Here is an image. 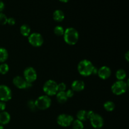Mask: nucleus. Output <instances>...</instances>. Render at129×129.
<instances>
[{"label": "nucleus", "mask_w": 129, "mask_h": 129, "mask_svg": "<svg viewBox=\"0 0 129 129\" xmlns=\"http://www.w3.org/2000/svg\"><path fill=\"white\" fill-rule=\"evenodd\" d=\"M64 40L67 44L69 45H74L79 40V32L73 27H69L65 29L63 35Z\"/></svg>", "instance_id": "obj_1"}, {"label": "nucleus", "mask_w": 129, "mask_h": 129, "mask_svg": "<svg viewBox=\"0 0 129 129\" xmlns=\"http://www.w3.org/2000/svg\"><path fill=\"white\" fill-rule=\"evenodd\" d=\"M94 66L88 59L81 60L78 64V71L82 76L88 77L92 75Z\"/></svg>", "instance_id": "obj_2"}, {"label": "nucleus", "mask_w": 129, "mask_h": 129, "mask_svg": "<svg viewBox=\"0 0 129 129\" xmlns=\"http://www.w3.org/2000/svg\"><path fill=\"white\" fill-rule=\"evenodd\" d=\"M128 88V81H117L112 84L111 87V90L112 93L117 96L122 95L127 91Z\"/></svg>", "instance_id": "obj_3"}, {"label": "nucleus", "mask_w": 129, "mask_h": 129, "mask_svg": "<svg viewBox=\"0 0 129 129\" xmlns=\"http://www.w3.org/2000/svg\"><path fill=\"white\" fill-rule=\"evenodd\" d=\"M43 91L49 96L55 95L58 92V84L52 79L47 80L43 86Z\"/></svg>", "instance_id": "obj_4"}, {"label": "nucleus", "mask_w": 129, "mask_h": 129, "mask_svg": "<svg viewBox=\"0 0 129 129\" xmlns=\"http://www.w3.org/2000/svg\"><path fill=\"white\" fill-rule=\"evenodd\" d=\"M35 104L37 109L40 110H45L50 108L52 104V100L50 96L45 94L38 97L35 100Z\"/></svg>", "instance_id": "obj_5"}, {"label": "nucleus", "mask_w": 129, "mask_h": 129, "mask_svg": "<svg viewBox=\"0 0 129 129\" xmlns=\"http://www.w3.org/2000/svg\"><path fill=\"white\" fill-rule=\"evenodd\" d=\"M28 40L30 45L34 47H40L44 44V38L42 35L38 32L30 34L28 37Z\"/></svg>", "instance_id": "obj_6"}, {"label": "nucleus", "mask_w": 129, "mask_h": 129, "mask_svg": "<svg viewBox=\"0 0 129 129\" xmlns=\"http://www.w3.org/2000/svg\"><path fill=\"white\" fill-rule=\"evenodd\" d=\"M74 121V118L72 115L66 113H62L57 118V123L59 125L62 127H68L71 125Z\"/></svg>", "instance_id": "obj_7"}, {"label": "nucleus", "mask_w": 129, "mask_h": 129, "mask_svg": "<svg viewBox=\"0 0 129 129\" xmlns=\"http://www.w3.org/2000/svg\"><path fill=\"white\" fill-rule=\"evenodd\" d=\"M23 78L28 83H33L37 79V73L32 67H27L23 71Z\"/></svg>", "instance_id": "obj_8"}, {"label": "nucleus", "mask_w": 129, "mask_h": 129, "mask_svg": "<svg viewBox=\"0 0 129 129\" xmlns=\"http://www.w3.org/2000/svg\"><path fill=\"white\" fill-rule=\"evenodd\" d=\"M12 98V91L8 86L0 85V101L6 103Z\"/></svg>", "instance_id": "obj_9"}, {"label": "nucleus", "mask_w": 129, "mask_h": 129, "mask_svg": "<svg viewBox=\"0 0 129 129\" xmlns=\"http://www.w3.org/2000/svg\"><path fill=\"white\" fill-rule=\"evenodd\" d=\"M89 120L90 121V123L91 126L94 128H101L104 125L103 118L100 115L98 114V113H93Z\"/></svg>", "instance_id": "obj_10"}, {"label": "nucleus", "mask_w": 129, "mask_h": 129, "mask_svg": "<svg viewBox=\"0 0 129 129\" xmlns=\"http://www.w3.org/2000/svg\"><path fill=\"white\" fill-rule=\"evenodd\" d=\"M111 74H112V71L109 67L103 66L98 69V76L100 79L105 80L110 77Z\"/></svg>", "instance_id": "obj_11"}, {"label": "nucleus", "mask_w": 129, "mask_h": 129, "mask_svg": "<svg viewBox=\"0 0 129 129\" xmlns=\"http://www.w3.org/2000/svg\"><path fill=\"white\" fill-rule=\"evenodd\" d=\"M13 83L15 86L18 89H26L27 82L25 81L23 77L20 76H16L13 79Z\"/></svg>", "instance_id": "obj_12"}, {"label": "nucleus", "mask_w": 129, "mask_h": 129, "mask_svg": "<svg viewBox=\"0 0 129 129\" xmlns=\"http://www.w3.org/2000/svg\"><path fill=\"white\" fill-rule=\"evenodd\" d=\"M84 88H85V83L81 80H75L71 84V89L73 91H82L84 90Z\"/></svg>", "instance_id": "obj_13"}, {"label": "nucleus", "mask_w": 129, "mask_h": 129, "mask_svg": "<svg viewBox=\"0 0 129 129\" xmlns=\"http://www.w3.org/2000/svg\"><path fill=\"white\" fill-rule=\"evenodd\" d=\"M11 120V116L8 112L6 111L0 112V125H5L10 123Z\"/></svg>", "instance_id": "obj_14"}, {"label": "nucleus", "mask_w": 129, "mask_h": 129, "mask_svg": "<svg viewBox=\"0 0 129 129\" xmlns=\"http://www.w3.org/2000/svg\"><path fill=\"white\" fill-rule=\"evenodd\" d=\"M65 18L64 12L60 10H56L53 13V19L57 22H61Z\"/></svg>", "instance_id": "obj_15"}, {"label": "nucleus", "mask_w": 129, "mask_h": 129, "mask_svg": "<svg viewBox=\"0 0 129 129\" xmlns=\"http://www.w3.org/2000/svg\"><path fill=\"white\" fill-rule=\"evenodd\" d=\"M56 96V99L58 103L60 104L65 103L68 101V97H67L66 91H58L57 93L55 94Z\"/></svg>", "instance_id": "obj_16"}, {"label": "nucleus", "mask_w": 129, "mask_h": 129, "mask_svg": "<svg viewBox=\"0 0 129 129\" xmlns=\"http://www.w3.org/2000/svg\"><path fill=\"white\" fill-rule=\"evenodd\" d=\"M76 117L77 119L81 122L86 121L87 120H88V111L85 110H81L78 111L76 114Z\"/></svg>", "instance_id": "obj_17"}, {"label": "nucleus", "mask_w": 129, "mask_h": 129, "mask_svg": "<svg viewBox=\"0 0 129 129\" xmlns=\"http://www.w3.org/2000/svg\"><path fill=\"white\" fill-rule=\"evenodd\" d=\"M20 33L23 37H28L31 34V28L26 24H23L20 26Z\"/></svg>", "instance_id": "obj_18"}, {"label": "nucleus", "mask_w": 129, "mask_h": 129, "mask_svg": "<svg viewBox=\"0 0 129 129\" xmlns=\"http://www.w3.org/2000/svg\"><path fill=\"white\" fill-rule=\"evenodd\" d=\"M8 52L5 48L0 47V62L4 63L8 59Z\"/></svg>", "instance_id": "obj_19"}, {"label": "nucleus", "mask_w": 129, "mask_h": 129, "mask_svg": "<svg viewBox=\"0 0 129 129\" xmlns=\"http://www.w3.org/2000/svg\"><path fill=\"white\" fill-rule=\"evenodd\" d=\"M115 76L118 81H123L126 78L127 73H126L124 69H119L116 72Z\"/></svg>", "instance_id": "obj_20"}, {"label": "nucleus", "mask_w": 129, "mask_h": 129, "mask_svg": "<svg viewBox=\"0 0 129 129\" xmlns=\"http://www.w3.org/2000/svg\"><path fill=\"white\" fill-rule=\"evenodd\" d=\"M103 107L107 112H113L115 108V105L112 101H107L103 104Z\"/></svg>", "instance_id": "obj_21"}, {"label": "nucleus", "mask_w": 129, "mask_h": 129, "mask_svg": "<svg viewBox=\"0 0 129 129\" xmlns=\"http://www.w3.org/2000/svg\"><path fill=\"white\" fill-rule=\"evenodd\" d=\"M73 129H83L84 128V124L83 122L79 120H74L71 124Z\"/></svg>", "instance_id": "obj_22"}, {"label": "nucleus", "mask_w": 129, "mask_h": 129, "mask_svg": "<svg viewBox=\"0 0 129 129\" xmlns=\"http://www.w3.org/2000/svg\"><path fill=\"white\" fill-rule=\"evenodd\" d=\"M64 31H65V29L62 27V26H56L54 29V32L57 36H63L64 34Z\"/></svg>", "instance_id": "obj_23"}, {"label": "nucleus", "mask_w": 129, "mask_h": 129, "mask_svg": "<svg viewBox=\"0 0 129 129\" xmlns=\"http://www.w3.org/2000/svg\"><path fill=\"white\" fill-rule=\"evenodd\" d=\"M9 70H10V67L8 64L6 63H2L0 65V74H1L5 75L9 71Z\"/></svg>", "instance_id": "obj_24"}, {"label": "nucleus", "mask_w": 129, "mask_h": 129, "mask_svg": "<svg viewBox=\"0 0 129 129\" xmlns=\"http://www.w3.org/2000/svg\"><path fill=\"white\" fill-rule=\"evenodd\" d=\"M27 106L28 108L31 112H35L37 110L36 106H35V101H34L33 100H30L27 102Z\"/></svg>", "instance_id": "obj_25"}, {"label": "nucleus", "mask_w": 129, "mask_h": 129, "mask_svg": "<svg viewBox=\"0 0 129 129\" xmlns=\"http://www.w3.org/2000/svg\"><path fill=\"white\" fill-rule=\"evenodd\" d=\"M8 17L3 13L2 12H0V25H5L7 23Z\"/></svg>", "instance_id": "obj_26"}, {"label": "nucleus", "mask_w": 129, "mask_h": 129, "mask_svg": "<svg viewBox=\"0 0 129 129\" xmlns=\"http://www.w3.org/2000/svg\"><path fill=\"white\" fill-rule=\"evenodd\" d=\"M66 88L67 86L64 83H60L58 84V91H66Z\"/></svg>", "instance_id": "obj_27"}, {"label": "nucleus", "mask_w": 129, "mask_h": 129, "mask_svg": "<svg viewBox=\"0 0 129 129\" xmlns=\"http://www.w3.org/2000/svg\"><path fill=\"white\" fill-rule=\"evenodd\" d=\"M7 23L8 24V25H10V26H13V25H15V23H16L15 19L14 18H12V17L8 18Z\"/></svg>", "instance_id": "obj_28"}, {"label": "nucleus", "mask_w": 129, "mask_h": 129, "mask_svg": "<svg viewBox=\"0 0 129 129\" xmlns=\"http://www.w3.org/2000/svg\"><path fill=\"white\" fill-rule=\"evenodd\" d=\"M66 96L67 97H68V98H72V97L74 96V91H73L71 89H68V90L66 91Z\"/></svg>", "instance_id": "obj_29"}, {"label": "nucleus", "mask_w": 129, "mask_h": 129, "mask_svg": "<svg viewBox=\"0 0 129 129\" xmlns=\"http://www.w3.org/2000/svg\"><path fill=\"white\" fill-rule=\"evenodd\" d=\"M6 103L0 101V112H3L6 109Z\"/></svg>", "instance_id": "obj_30"}, {"label": "nucleus", "mask_w": 129, "mask_h": 129, "mask_svg": "<svg viewBox=\"0 0 129 129\" xmlns=\"http://www.w3.org/2000/svg\"><path fill=\"white\" fill-rule=\"evenodd\" d=\"M4 9H5V3L3 1L0 0V12H1Z\"/></svg>", "instance_id": "obj_31"}, {"label": "nucleus", "mask_w": 129, "mask_h": 129, "mask_svg": "<svg viewBox=\"0 0 129 129\" xmlns=\"http://www.w3.org/2000/svg\"><path fill=\"white\" fill-rule=\"evenodd\" d=\"M124 57L125 59V60H127V62H128L129 60V52L127 51V52L125 53V54L124 55Z\"/></svg>", "instance_id": "obj_32"}, {"label": "nucleus", "mask_w": 129, "mask_h": 129, "mask_svg": "<svg viewBox=\"0 0 129 129\" xmlns=\"http://www.w3.org/2000/svg\"><path fill=\"white\" fill-rule=\"evenodd\" d=\"M98 69L96 67H94V69H93V73L92 74H94V75H96V74H98Z\"/></svg>", "instance_id": "obj_33"}, {"label": "nucleus", "mask_w": 129, "mask_h": 129, "mask_svg": "<svg viewBox=\"0 0 129 129\" xmlns=\"http://www.w3.org/2000/svg\"><path fill=\"white\" fill-rule=\"evenodd\" d=\"M69 0H59V1H60V2L62 3H68V1H69Z\"/></svg>", "instance_id": "obj_34"}, {"label": "nucleus", "mask_w": 129, "mask_h": 129, "mask_svg": "<svg viewBox=\"0 0 129 129\" xmlns=\"http://www.w3.org/2000/svg\"><path fill=\"white\" fill-rule=\"evenodd\" d=\"M0 129H4V127L1 125H0Z\"/></svg>", "instance_id": "obj_35"}]
</instances>
